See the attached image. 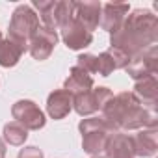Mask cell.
<instances>
[{
	"label": "cell",
	"mask_w": 158,
	"mask_h": 158,
	"mask_svg": "<svg viewBox=\"0 0 158 158\" xmlns=\"http://www.w3.org/2000/svg\"><path fill=\"white\" fill-rule=\"evenodd\" d=\"M61 39L71 50H82L93 43V34L88 32L76 19H73L67 26L61 28Z\"/></svg>",
	"instance_id": "8"
},
{
	"label": "cell",
	"mask_w": 158,
	"mask_h": 158,
	"mask_svg": "<svg viewBox=\"0 0 158 158\" xmlns=\"http://www.w3.org/2000/svg\"><path fill=\"white\" fill-rule=\"evenodd\" d=\"M108 158H136L132 149V139L127 134H112L104 147Z\"/></svg>",
	"instance_id": "15"
},
{
	"label": "cell",
	"mask_w": 158,
	"mask_h": 158,
	"mask_svg": "<svg viewBox=\"0 0 158 158\" xmlns=\"http://www.w3.org/2000/svg\"><path fill=\"white\" fill-rule=\"evenodd\" d=\"M156 65H158V50L152 45V47L138 52L136 56H132L128 65L125 67V71L138 82V80H141V78L156 74Z\"/></svg>",
	"instance_id": "5"
},
{
	"label": "cell",
	"mask_w": 158,
	"mask_h": 158,
	"mask_svg": "<svg viewBox=\"0 0 158 158\" xmlns=\"http://www.w3.org/2000/svg\"><path fill=\"white\" fill-rule=\"evenodd\" d=\"M91 158H104V156H101V154H97V156H91Z\"/></svg>",
	"instance_id": "24"
},
{
	"label": "cell",
	"mask_w": 158,
	"mask_h": 158,
	"mask_svg": "<svg viewBox=\"0 0 158 158\" xmlns=\"http://www.w3.org/2000/svg\"><path fill=\"white\" fill-rule=\"evenodd\" d=\"M39 28V17L28 4H21L15 8L10 21V39L19 43L24 50H28V43Z\"/></svg>",
	"instance_id": "3"
},
{
	"label": "cell",
	"mask_w": 158,
	"mask_h": 158,
	"mask_svg": "<svg viewBox=\"0 0 158 158\" xmlns=\"http://www.w3.org/2000/svg\"><path fill=\"white\" fill-rule=\"evenodd\" d=\"M112 71H115L114 60H112V56L108 54V50H104L102 54L97 56V73H99L101 76H110Z\"/></svg>",
	"instance_id": "20"
},
{
	"label": "cell",
	"mask_w": 158,
	"mask_h": 158,
	"mask_svg": "<svg viewBox=\"0 0 158 158\" xmlns=\"http://www.w3.org/2000/svg\"><path fill=\"white\" fill-rule=\"evenodd\" d=\"M11 115L13 119L23 125L26 130H39L45 127L47 119H45V114L39 110V106L32 101H19L13 104L11 108Z\"/></svg>",
	"instance_id": "6"
},
{
	"label": "cell",
	"mask_w": 158,
	"mask_h": 158,
	"mask_svg": "<svg viewBox=\"0 0 158 158\" xmlns=\"http://www.w3.org/2000/svg\"><path fill=\"white\" fill-rule=\"evenodd\" d=\"M93 88V76L89 73H86L84 69H80L78 65H74L67 76V80L63 84V89L69 91L71 95H78V93H84L89 91Z\"/></svg>",
	"instance_id": "14"
},
{
	"label": "cell",
	"mask_w": 158,
	"mask_h": 158,
	"mask_svg": "<svg viewBox=\"0 0 158 158\" xmlns=\"http://www.w3.org/2000/svg\"><path fill=\"white\" fill-rule=\"evenodd\" d=\"M24 52L26 50L19 43L11 41L10 37L2 39V41H0V65H2V67H13V65H17L19 60H21V56Z\"/></svg>",
	"instance_id": "17"
},
{
	"label": "cell",
	"mask_w": 158,
	"mask_h": 158,
	"mask_svg": "<svg viewBox=\"0 0 158 158\" xmlns=\"http://www.w3.org/2000/svg\"><path fill=\"white\" fill-rule=\"evenodd\" d=\"M0 41H2V32H0Z\"/></svg>",
	"instance_id": "25"
},
{
	"label": "cell",
	"mask_w": 158,
	"mask_h": 158,
	"mask_svg": "<svg viewBox=\"0 0 158 158\" xmlns=\"http://www.w3.org/2000/svg\"><path fill=\"white\" fill-rule=\"evenodd\" d=\"M34 8H37L41 21L45 24V28L56 32L60 26L58 21V10H60V0H34Z\"/></svg>",
	"instance_id": "16"
},
{
	"label": "cell",
	"mask_w": 158,
	"mask_h": 158,
	"mask_svg": "<svg viewBox=\"0 0 158 158\" xmlns=\"http://www.w3.org/2000/svg\"><path fill=\"white\" fill-rule=\"evenodd\" d=\"M128 4H104L102 11H101V28L114 34L125 21L127 13H128Z\"/></svg>",
	"instance_id": "10"
},
{
	"label": "cell",
	"mask_w": 158,
	"mask_h": 158,
	"mask_svg": "<svg viewBox=\"0 0 158 158\" xmlns=\"http://www.w3.org/2000/svg\"><path fill=\"white\" fill-rule=\"evenodd\" d=\"M4 156H6V143L0 138V158H4Z\"/></svg>",
	"instance_id": "23"
},
{
	"label": "cell",
	"mask_w": 158,
	"mask_h": 158,
	"mask_svg": "<svg viewBox=\"0 0 158 158\" xmlns=\"http://www.w3.org/2000/svg\"><path fill=\"white\" fill-rule=\"evenodd\" d=\"M102 117L115 132L156 127L154 112L147 110L130 91H123L112 97L102 106Z\"/></svg>",
	"instance_id": "2"
},
{
	"label": "cell",
	"mask_w": 158,
	"mask_h": 158,
	"mask_svg": "<svg viewBox=\"0 0 158 158\" xmlns=\"http://www.w3.org/2000/svg\"><path fill=\"white\" fill-rule=\"evenodd\" d=\"M73 108V95L65 89H54L47 99V112L52 119H63Z\"/></svg>",
	"instance_id": "13"
},
{
	"label": "cell",
	"mask_w": 158,
	"mask_h": 158,
	"mask_svg": "<svg viewBox=\"0 0 158 158\" xmlns=\"http://www.w3.org/2000/svg\"><path fill=\"white\" fill-rule=\"evenodd\" d=\"M101 11H102L101 2H74V19L91 34L93 30L99 28Z\"/></svg>",
	"instance_id": "9"
},
{
	"label": "cell",
	"mask_w": 158,
	"mask_h": 158,
	"mask_svg": "<svg viewBox=\"0 0 158 158\" xmlns=\"http://www.w3.org/2000/svg\"><path fill=\"white\" fill-rule=\"evenodd\" d=\"M26 138H28V130L23 125H19L17 121H11V123L4 125V139L10 145H17V147L24 145Z\"/></svg>",
	"instance_id": "19"
},
{
	"label": "cell",
	"mask_w": 158,
	"mask_h": 158,
	"mask_svg": "<svg viewBox=\"0 0 158 158\" xmlns=\"http://www.w3.org/2000/svg\"><path fill=\"white\" fill-rule=\"evenodd\" d=\"M17 158H45V154L37 147H24V149H21Z\"/></svg>",
	"instance_id": "22"
},
{
	"label": "cell",
	"mask_w": 158,
	"mask_h": 158,
	"mask_svg": "<svg viewBox=\"0 0 158 158\" xmlns=\"http://www.w3.org/2000/svg\"><path fill=\"white\" fill-rule=\"evenodd\" d=\"M158 37V19L149 10H134L123 24L110 34V47L123 50L130 58L152 47Z\"/></svg>",
	"instance_id": "1"
},
{
	"label": "cell",
	"mask_w": 158,
	"mask_h": 158,
	"mask_svg": "<svg viewBox=\"0 0 158 158\" xmlns=\"http://www.w3.org/2000/svg\"><path fill=\"white\" fill-rule=\"evenodd\" d=\"M76 65L80 67V69H84L86 73H97V56H93V54H80L76 58Z\"/></svg>",
	"instance_id": "21"
},
{
	"label": "cell",
	"mask_w": 158,
	"mask_h": 158,
	"mask_svg": "<svg viewBox=\"0 0 158 158\" xmlns=\"http://www.w3.org/2000/svg\"><path fill=\"white\" fill-rule=\"evenodd\" d=\"M73 108L76 110L78 115H91L97 110H101L93 89L84 91V93H78V95H73Z\"/></svg>",
	"instance_id": "18"
},
{
	"label": "cell",
	"mask_w": 158,
	"mask_h": 158,
	"mask_svg": "<svg viewBox=\"0 0 158 158\" xmlns=\"http://www.w3.org/2000/svg\"><path fill=\"white\" fill-rule=\"evenodd\" d=\"M56 43H58V34L48 30V28H45V26H39L37 32L34 34V37L28 43V50H30V54L35 60L43 61V60H47L52 54Z\"/></svg>",
	"instance_id": "7"
},
{
	"label": "cell",
	"mask_w": 158,
	"mask_h": 158,
	"mask_svg": "<svg viewBox=\"0 0 158 158\" xmlns=\"http://www.w3.org/2000/svg\"><path fill=\"white\" fill-rule=\"evenodd\" d=\"M82 132V149L88 154H101L106 147V141L112 134H115V130L104 121V117H89V119H82L78 125Z\"/></svg>",
	"instance_id": "4"
},
{
	"label": "cell",
	"mask_w": 158,
	"mask_h": 158,
	"mask_svg": "<svg viewBox=\"0 0 158 158\" xmlns=\"http://www.w3.org/2000/svg\"><path fill=\"white\" fill-rule=\"evenodd\" d=\"M134 95L136 99L151 112H154L156 106V99H158V82H156V74L141 78L134 86Z\"/></svg>",
	"instance_id": "12"
},
{
	"label": "cell",
	"mask_w": 158,
	"mask_h": 158,
	"mask_svg": "<svg viewBox=\"0 0 158 158\" xmlns=\"http://www.w3.org/2000/svg\"><path fill=\"white\" fill-rule=\"evenodd\" d=\"M156 127H149V128H143L139 130L136 136H130L132 139V149H134V154L136 156H143V158H149V156H154L156 154Z\"/></svg>",
	"instance_id": "11"
}]
</instances>
